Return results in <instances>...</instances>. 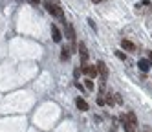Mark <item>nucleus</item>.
<instances>
[{
	"label": "nucleus",
	"mask_w": 152,
	"mask_h": 132,
	"mask_svg": "<svg viewBox=\"0 0 152 132\" xmlns=\"http://www.w3.org/2000/svg\"><path fill=\"white\" fill-rule=\"evenodd\" d=\"M44 7H46V11L50 15H53V17H62L64 13H62V9L59 7V6H55V4H51V2H44Z\"/></svg>",
	"instance_id": "f257e3e1"
},
{
	"label": "nucleus",
	"mask_w": 152,
	"mask_h": 132,
	"mask_svg": "<svg viewBox=\"0 0 152 132\" xmlns=\"http://www.w3.org/2000/svg\"><path fill=\"white\" fill-rule=\"evenodd\" d=\"M81 70L90 77V79H94V77H97L99 75V72H97V66H92V64H86V62H83V66H81Z\"/></svg>",
	"instance_id": "f03ea898"
},
{
	"label": "nucleus",
	"mask_w": 152,
	"mask_h": 132,
	"mask_svg": "<svg viewBox=\"0 0 152 132\" xmlns=\"http://www.w3.org/2000/svg\"><path fill=\"white\" fill-rule=\"evenodd\" d=\"M97 72H99V75H101V86H104V81L108 77V68H106V64L103 61L97 62Z\"/></svg>",
	"instance_id": "7ed1b4c3"
},
{
	"label": "nucleus",
	"mask_w": 152,
	"mask_h": 132,
	"mask_svg": "<svg viewBox=\"0 0 152 132\" xmlns=\"http://www.w3.org/2000/svg\"><path fill=\"white\" fill-rule=\"evenodd\" d=\"M64 31H66V37L73 42L75 40V29L72 26V22H64Z\"/></svg>",
	"instance_id": "20e7f679"
},
{
	"label": "nucleus",
	"mask_w": 152,
	"mask_h": 132,
	"mask_svg": "<svg viewBox=\"0 0 152 132\" xmlns=\"http://www.w3.org/2000/svg\"><path fill=\"white\" fill-rule=\"evenodd\" d=\"M121 123H123L125 132H136V125H134V123H130V121H126V119H125V114L121 116Z\"/></svg>",
	"instance_id": "39448f33"
},
{
	"label": "nucleus",
	"mask_w": 152,
	"mask_h": 132,
	"mask_svg": "<svg viewBox=\"0 0 152 132\" xmlns=\"http://www.w3.org/2000/svg\"><path fill=\"white\" fill-rule=\"evenodd\" d=\"M79 55H81V61H83V62H86V61H88V57H90L84 42H81V44H79Z\"/></svg>",
	"instance_id": "423d86ee"
},
{
	"label": "nucleus",
	"mask_w": 152,
	"mask_h": 132,
	"mask_svg": "<svg viewBox=\"0 0 152 132\" xmlns=\"http://www.w3.org/2000/svg\"><path fill=\"white\" fill-rule=\"evenodd\" d=\"M121 48L126 50V51H136V44L130 42V40H126V39H123L121 40Z\"/></svg>",
	"instance_id": "0eeeda50"
},
{
	"label": "nucleus",
	"mask_w": 152,
	"mask_h": 132,
	"mask_svg": "<svg viewBox=\"0 0 152 132\" xmlns=\"http://www.w3.org/2000/svg\"><path fill=\"white\" fill-rule=\"evenodd\" d=\"M75 105H77V108L81 110V112H86V110H88V103H86L84 99H81V97L75 99Z\"/></svg>",
	"instance_id": "6e6552de"
},
{
	"label": "nucleus",
	"mask_w": 152,
	"mask_h": 132,
	"mask_svg": "<svg viewBox=\"0 0 152 132\" xmlns=\"http://www.w3.org/2000/svg\"><path fill=\"white\" fill-rule=\"evenodd\" d=\"M51 37H53V40H55V42H61L62 40V35H61V31H59L57 26H51Z\"/></svg>",
	"instance_id": "1a4fd4ad"
},
{
	"label": "nucleus",
	"mask_w": 152,
	"mask_h": 132,
	"mask_svg": "<svg viewBox=\"0 0 152 132\" xmlns=\"http://www.w3.org/2000/svg\"><path fill=\"white\" fill-rule=\"evenodd\" d=\"M137 66H139V70H141V72H148V68H150V62H148V61H145V59H139Z\"/></svg>",
	"instance_id": "9d476101"
},
{
	"label": "nucleus",
	"mask_w": 152,
	"mask_h": 132,
	"mask_svg": "<svg viewBox=\"0 0 152 132\" xmlns=\"http://www.w3.org/2000/svg\"><path fill=\"white\" fill-rule=\"evenodd\" d=\"M125 119H126V121H130V123H134V125H137V117H136V114H134V112H128V114L125 116Z\"/></svg>",
	"instance_id": "9b49d317"
},
{
	"label": "nucleus",
	"mask_w": 152,
	"mask_h": 132,
	"mask_svg": "<svg viewBox=\"0 0 152 132\" xmlns=\"http://www.w3.org/2000/svg\"><path fill=\"white\" fill-rule=\"evenodd\" d=\"M84 86H86V90H94V81L90 79V77H88V79H84Z\"/></svg>",
	"instance_id": "f8f14e48"
},
{
	"label": "nucleus",
	"mask_w": 152,
	"mask_h": 132,
	"mask_svg": "<svg viewBox=\"0 0 152 132\" xmlns=\"http://www.w3.org/2000/svg\"><path fill=\"white\" fill-rule=\"evenodd\" d=\"M70 57V48H62V59H68Z\"/></svg>",
	"instance_id": "ddd939ff"
},
{
	"label": "nucleus",
	"mask_w": 152,
	"mask_h": 132,
	"mask_svg": "<svg viewBox=\"0 0 152 132\" xmlns=\"http://www.w3.org/2000/svg\"><path fill=\"white\" fill-rule=\"evenodd\" d=\"M115 55H117L119 59H123V61H126V55H125L123 51H115Z\"/></svg>",
	"instance_id": "4468645a"
},
{
	"label": "nucleus",
	"mask_w": 152,
	"mask_h": 132,
	"mask_svg": "<svg viewBox=\"0 0 152 132\" xmlns=\"http://www.w3.org/2000/svg\"><path fill=\"white\" fill-rule=\"evenodd\" d=\"M39 2H40V0H29V4H31V6H37Z\"/></svg>",
	"instance_id": "2eb2a0df"
},
{
	"label": "nucleus",
	"mask_w": 152,
	"mask_h": 132,
	"mask_svg": "<svg viewBox=\"0 0 152 132\" xmlns=\"http://www.w3.org/2000/svg\"><path fill=\"white\" fill-rule=\"evenodd\" d=\"M148 59H150V61H152V51H150V53H148Z\"/></svg>",
	"instance_id": "dca6fc26"
},
{
	"label": "nucleus",
	"mask_w": 152,
	"mask_h": 132,
	"mask_svg": "<svg viewBox=\"0 0 152 132\" xmlns=\"http://www.w3.org/2000/svg\"><path fill=\"white\" fill-rule=\"evenodd\" d=\"M92 2H103V0H92Z\"/></svg>",
	"instance_id": "f3484780"
}]
</instances>
